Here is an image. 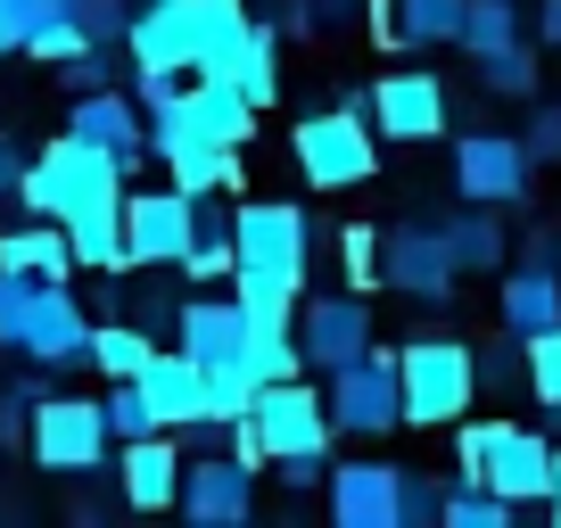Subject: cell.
Here are the masks:
<instances>
[{"mask_svg":"<svg viewBox=\"0 0 561 528\" xmlns=\"http://www.w3.org/2000/svg\"><path fill=\"white\" fill-rule=\"evenodd\" d=\"M107 198H124V165L107 158V149L75 141V133H58L42 158H25L18 174V207L25 215H50V223H67V215L83 207H107Z\"/></svg>","mask_w":561,"mask_h":528,"instance_id":"6da1fadb","label":"cell"},{"mask_svg":"<svg viewBox=\"0 0 561 528\" xmlns=\"http://www.w3.org/2000/svg\"><path fill=\"white\" fill-rule=\"evenodd\" d=\"M471 397H479V364L462 338H413V347H397V405L413 429L462 422Z\"/></svg>","mask_w":561,"mask_h":528,"instance_id":"7a4b0ae2","label":"cell"},{"mask_svg":"<svg viewBox=\"0 0 561 528\" xmlns=\"http://www.w3.org/2000/svg\"><path fill=\"white\" fill-rule=\"evenodd\" d=\"M107 413H100V397H58V388H42L34 397V413H25V455L42 462V471H58V479H91L107 462Z\"/></svg>","mask_w":561,"mask_h":528,"instance_id":"3957f363","label":"cell"},{"mask_svg":"<svg viewBox=\"0 0 561 528\" xmlns=\"http://www.w3.org/2000/svg\"><path fill=\"white\" fill-rule=\"evenodd\" d=\"M462 479L512 495V504H545V479H553V438L520 422H471L462 429Z\"/></svg>","mask_w":561,"mask_h":528,"instance_id":"277c9868","label":"cell"},{"mask_svg":"<svg viewBox=\"0 0 561 528\" xmlns=\"http://www.w3.org/2000/svg\"><path fill=\"white\" fill-rule=\"evenodd\" d=\"M322 413H331V438H388L404 429V405H397V347H364L355 364L322 371Z\"/></svg>","mask_w":561,"mask_h":528,"instance_id":"5b68a950","label":"cell"},{"mask_svg":"<svg viewBox=\"0 0 561 528\" xmlns=\"http://www.w3.org/2000/svg\"><path fill=\"white\" fill-rule=\"evenodd\" d=\"M289 149H298L306 191H355V182L380 174V133L364 124V107H331V116H306Z\"/></svg>","mask_w":561,"mask_h":528,"instance_id":"8992f818","label":"cell"},{"mask_svg":"<svg viewBox=\"0 0 561 528\" xmlns=\"http://www.w3.org/2000/svg\"><path fill=\"white\" fill-rule=\"evenodd\" d=\"M455 191H462V207L520 215L537 198V165H528L520 133H462L455 141Z\"/></svg>","mask_w":561,"mask_h":528,"instance_id":"52a82bcc","label":"cell"},{"mask_svg":"<svg viewBox=\"0 0 561 528\" xmlns=\"http://www.w3.org/2000/svg\"><path fill=\"white\" fill-rule=\"evenodd\" d=\"M231 273H264V282L306 289V207L289 198H248L231 215Z\"/></svg>","mask_w":561,"mask_h":528,"instance_id":"ba28073f","label":"cell"},{"mask_svg":"<svg viewBox=\"0 0 561 528\" xmlns=\"http://www.w3.org/2000/svg\"><path fill=\"white\" fill-rule=\"evenodd\" d=\"M248 422H256L264 455H331V413H322V388H306V371L289 380H264L248 397Z\"/></svg>","mask_w":561,"mask_h":528,"instance_id":"9c48e42d","label":"cell"},{"mask_svg":"<svg viewBox=\"0 0 561 528\" xmlns=\"http://www.w3.org/2000/svg\"><path fill=\"white\" fill-rule=\"evenodd\" d=\"M355 107H364V124L380 141H438L446 133V83L430 67H388Z\"/></svg>","mask_w":561,"mask_h":528,"instance_id":"30bf717a","label":"cell"},{"mask_svg":"<svg viewBox=\"0 0 561 528\" xmlns=\"http://www.w3.org/2000/svg\"><path fill=\"white\" fill-rule=\"evenodd\" d=\"M116 223H124V256L133 264H174L182 248L198 240V198L191 191H124L116 198Z\"/></svg>","mask_w":561,"mask_h":528,"instance_id":"8fae6325","label":"cell"},{"mask_svg":"<svg viewBox=\"0 0 561 528\" xmlns=\"http://www.w3.org/2000/svg\"><path fill=\"white\" fill-rule=\"evenodd\" d=\"M289 338H298L306 371H339V364H355V355L371 347V306L355 298V289H347V298H298Z\"/></svg>","mask_w":561,"mask_h":528,"instance_id":"7c38bea8","label":"cell"},{"mask_svg":"<svg viewBox=\"0 0 561 528\" xmlns=\"http://www.w3.org/2000/svg\"><path fill=\"white\" fill-rule=\"evenodd\" d=\"M67 133L75 141H91V149H107V158L133 174L140 158H149V107L133 100V91H116V83H100V91H75V107H67Z\"/></svg>","mask_w":561,"mask_h":528,"instance_id":"4fadbf2b","label":"cell"},{"mask_svg":"<svg viewBox=\"0 0 561 528\" xmlns=\"http://www.w3.org/2000/svg\"><path fill=\"white\" fill-rule=\"evenodd\" d=\"M174 504H182V520H198V528H248V512H256V479H248L231 455H182Z\"/></svg>","mask_w":561,"mask_h":528,"instance_id":"5bb4252c","label":"cell"},{"mask_svg":"<svg viewBox=\"0 0 561 528\" xmlns=\"http://www.w3.org/2000/svg\"><path fill=\"white\" fill-rule=\"evenodd\" d=\"M91 347V314L75 306L67 282H34V298H25V322H18V355H34L42 371L58 364H83Z\"/></svg>","mask_w":561,"mask_h":528,"instance_id":"9a60e30c","label":"cell"},{"mask_svg":"<svg viewBox=\"0 0 561 528\" xmlns=\"http://www.w3.org/2000/svg\"><path fill=\"white\" fill-rule=\"evenodd\" d=\"M331 471V520L339 528H397V462H322Z\"/></svg>","mask_w":561,"mask_h":528,"instance_id":"2e32d148","label":"cell"},{"mask_svg":"<svg viewBox=\"0 0 561 528\" xmlns=\"http://www.w3.org/2000/svg\"><path fill=\"white\" fill-rule=\"evenodd\" d=\"M380 282L404 289V298H421V306L455 298V264H446L438 231H388L380 240Z\"/></svg>","mask_w":561,"mask_h":528,"instance_id":"e0dca14e","label":"cell"},{"mask_svg":"<svg viewBox=\"0 0 561 528\" xmlns=\"http://www.w3.org/2000/svg\"><path fill=\"white\" fill-rule=\"evenodd\" d=\"M124 504L133 512H174V487H182V438L174 429H149V438H124Z\"/></svg>","mask_w":561,"mask_h":528,"instance_id":"ac0fdd59","label":"cell"},{"mask_svg":"<svg viewBox=\"0 0 561 528\" xmlns=\"http://www.w3.org/2000/svg\"><path fill=\"white\" fill-rule=\"evenodd\" d=\"M133 380H140V397H149V413H158V429H191V422H207V380H198V364H191V355H149V364H140L133 371Z\"/></svg>","mask_w":561,"mask_h":528,"instance_id":"d6986e66","label":"cell"},{"mask_svg":"<svg viewBox=\"0 0 561 528\" xmlns=\"http://www.w3.org/2000/svg\"><path fill=\"white\" fill-rule=\"evenodd\" d=\"M174 347L191 364H231V355H248V314L231 298H191L174 314Z\"/></svg>","mask_w":561,"mask_h":528,"instance_id":"ffe728a7","label":"cell"},{"mask_svg":"<svg viewBox=\"0 0 561 528\" xmlns=\"http://www.w3.org/2000/svg\"><path fill=\"white\" fill-rule=\"evenodd\" d=\"M124 50H133V67H191V9H182V0H149V9H133Z\"/></svg>","mask_w":561,"mask_h":528,"instance_id":"44dd1931","label":"cell"},{"mask_svg":"<svg viewBox=\"0 0 561 528\" xmlns=\"http://www.w3.org/2000/svg\"><path fill=\"white\" fill-rule=\"evenodd\" d=\"M561 322V273L545 256H528V264H512L504 273V331H553Z\"/></svg>","mask_w":561,"mask_h":528,"instance_id":"7402d4cb","label":"cell"},{"mask_svg":"<svg viewBox=\"0 0 561 528\" xmlns=\"http://www.w3.org/2000/svg\"><path fill=\"white\" fill-rule=\"evenodd\" d=\"M0 273H25V282H75V248L50 215H34L25 231L0 240Z\"/></svg>","mask_w":561,"mask_h":528,"instance_id":"603a6c76","label":"cell"},{"mask_svg":"<svg viewBox=\"0 0 561 528\" xmlns=\"http://www.w3.org/2000/svg\"><path fill=\"white\" fill-rule=\"evenodd\" d=\"M182 9H191V67L198 74H215L248 42V25H256V18H248V0H182Z\"/></svg>","mask_w":561,"mask_h":528,"instance_id":"cb8c5ba5","label":"cell"},{"mask_svg":"<svg viewBox=\"0 0 561 528\" xmlns=\"http://www.w3.org/2000/svg\"><path fill=\"white\" fill-rule=\"evenodd\" d=\"M438 248L455 273H504V223H495V207H462L438 223Z\"/></svg>","mask_w":561,"mask_h":528,"instance_id":"d4e9b609","label":"cell"},{"mask_svg":"<svg viewBox=\"0 0 561 528\" xmlns=\"http://www.w3.org/2000/svg\"><path fill=\"white\" fill-rule=\"evenodd\" d=\"M67 248H75V273H133V256H124V223H116V198L107 207H83L67 215Z\"/></svg>","mask_w":561,"mask_h":528,"instance_id":"484cf974","label":"cell"},{"mask_svg":"<svg viewBox=\"0 0 561 528\" xmlns=\"http://www.w3.org/2000/svg\"><path fill=\"white\" fill-rule=\"evenodd\" d=\"M273 58H280V50H273V25H248V42L207 74V83H231L248 107H273V91H280V67H273Z\"/></svg>","mask_w":561,"mask_h":528,"instance_id":"4316f807","label":"cell"},{"mask_svg":"<svg viewBox=\"0 0 561 528\" xmlns=\"http://www.w3.org/2000/svg\"><path fill=\"white\" fill-rule=\"evenodd\" d=\"M455 25H462V0H397L388 34H397V50H430V42H455Z\"/></svg>","mask_w":561,"mask_h":528,"instance_id":"83f0119b","label":"cell"},{"mask_svg":"<svg viewBox=\"0 0 561 528\" xmlns=\"http://www.w3.org/2000/svg\"><path fill=\"white\" fill-rule=\"evenodd\" d=\"M455 42H462L471 58H488V50H504V42H520V0H462Z\"/></svg>","mask_w":561,"mask_h":528,"instance_id":"f1b7e54d","label":"cell"},{"mask_svg":"<svg viewBox=\"0 0 561 528\" xmlns=\"http://www.w3.org/2000/svg\"><path fill=\"white\" fill-rule=\"evenodd\" d=\"M149 355H158V338H149V331H133V322H107V331H100V322H91L83 364H100L107 380H133V371L149 364Z\"/></svg>","mask_w":561,"mask_h":528,"instance_id":"f546056e","label":"cell"},{"mask_svg":"<svg viewBox=\"0 0 561 528\" xmlns=\"http://www.w3.org/2000/svg\"><path fill=\"white\" fill-rule=\"evenodd\" d=\"M512 495H495V487H479V479H462L455 495H438V520L446 528H512Z\"/></svg>","mask_w":561,"mask_h":528,"instance_id":"4dcf8cb0","label":"cell"},{"mask_svg":"<svg viewBox=\"0 0 561 528\" xmlns=\"http://www.w3.org/2000/svg\"><path fill=\"white\" fill-rule=\"evenodd\" d=\"M479 74H488V91H504V100H537V50H528V42L488 50V58H479Z\"/></svg>","mask_w":561,"mask_h":528,"instance_id":"1f68e13d","label":"cell"},{"mask_svg":"<svg viewBox=\"0 0 561 528\" xmlns=\"http://www.w3.org/2000/svg\"><path fill=\"white\" fill-rule=\"evenodd\" d=\"M198 380H207V422H231V413H248V397H256L240 355H231V364H198Z\"/></svg>","mask_w":561,"mask_h":528,"instance_id":"d6a6232c","label":"cell"},{"mask_svg":"<svg viewBox=\"0 0 561 528\" xmlns=\"http://www.w3.org/2000/svg\"><path fill=\"white\" fill-rule=\"evenodd\" d=\"M107 438H149V429H158V413H149V397H140V380H107Z\"/></svg>","mask_w":561,"mask_h":528,"instance_id":"836d02e7","label":"cell"},{"mask_svg":"<svg viewBox=\"0 0 561 528\" xmlns=\"http://www.w3.org/2000/svg\"><path fill=\"white\" fill-rule=\"evenodd\" d=\"M528 388H537L545 413L561 405V322L553 331H528Z\"/></svg>","mask_w":561,"mask_h":528,"instance_id":"e575fe53","label":"cell"},{"mask_svg":"<svg viewBox=\"0 0 561 528\" xmlns=\"http://www.w3.org/2000/svg\"><path fill=\"white\" fill-rule=\"evenodd\" d=\"M67 18L83 25V42H91V50H116V42H124V25H133V9H124V0H67Z\"/></svg>","mask_w":561,"mask_h":528,"instance_id":"d590c367","label":"cell"},{"mask_svg":"<svg viewBox=\"0 0 561 528\" xmlns=\"http://www.w3.org/2000/svg\"><path fill=\"white\" fill-rule=\"evenodd\" d=\"M18 50H25V58H42V67H67V58H75V50H91V42H83V25H75V18H42L34 34L18 42Z\"/></svg>","mask_w":561,"mask_h":528,"instance_id":"8d00e7d4","label":"cell"},{"mask_svg":"<svg viewBox=\"0 0 561 528\" xmlns=\"http://www.w3.org/2000/svg\"><path fill=\"white\" fill-rule=\"evenodd\" d=\"M42 18H67V0H0V58H18V42Z\"/></svg>","mask_w":561,"mask_h":528,"instance_id":"74e56055","label":"cell"},{"mask_svg":"<svg viewBox=\"0 0 561 528\" xmlns=\"http://www.w3.org/2000/svg\"><path fill=\"white\" fill-rule=\"evenodd\" d=\"M174 264L191 273V282H231V231H198Z\"/></svg>","mask_w":561,"mask_h":528,"instance_id":"f35d334b","label":"cell"},{"mask_svg":"<svg viewBox=\"0 0 561 528\" xmlns=\"http://www.w3.org/2000/svg\"><path fill=\"white\" fill-rule=\"evenodd\" d=\"M339 256H347V282H355V298H364V289H380V240H371L364 223H347V231H339Z\"/></svg>","mask_w":561,"mask_h":528,"instance_id":"ab89813d","label":"cell"},{"mask_svg":"<svg viewBox=\"0 0 561 528\" xmlns=\"http://www.w3.org/2000/svg\"><path fill=\"white\" fill-rule=\"evenodd\" d=\"M520 149H528V165H561V107H537V116H528Z\"/></svg>","mask_w":561,"mask_h":528,"instance_id":"60d3db41","label":"cell"},{"mask_svg":"<svg viewBox=\"0 0 561 528\" xmlns=\"http://www.w3.org/2000/svg\"><path fill=\"white\" fill-rule=\"evenodd\" d=\"M182 91V67H133V100L140 107H165Z\"/></svg>","mask_w":561,"mask_h":528,"instance_id":"b9f144b4","label":"cell"},{"mask_svg":"<svg viewBox=\"0 0 561 528\" xmlns=\"http://www.w3.org/2000/svg\"><path fill=\"white\" fill-rule=\"evenodd\" d=\"M42 380H18V388H0V438H25V413H34Z\"/></svg>","mask_w":561,"mask_h":528,"instance_id":"7bdbcfd3","label":"cell"},{"mask_svg":"<svg viewBox=\"0 0 561 528\" xmlns=\"http://www.w3.org/2000/svg\"><path fill=\"white\" fill-rule=\"evenodd\" d=\"M322 462H331V455H280L273 471L289 479V487H314V479H322Z\"/></svg>","mask_w":561,"mask_h":528,"instance_id":"ee69618b","label":"cell"},{"mask_svg":"<svg viewBox=\"0 0 561 528\" xmlns=\"http://www.w3.org/2000/svg\"><path fill=\"white\" fill-rule=\"evenodd\" d=\"M18 174H25V149H18V141H0V207L18 198Z\"/></svg>","mask_w":561,"mask_h":528,"instance_id":"f6af8a7d","label":"cell"},{"mask_svg":"<svg viewBox=\"0 0 561 528\" xmlns=\"http://www.w3.org/2000/svg\"><path fill=\"white\" fill-rule=\"evenodd\" d=\"M537 34H545V42L561 50V0H545V9H537Z\"/></svg>","mask_w":561,"mask_h":528,"instance_id":"bcb514c9","label":"cell"},{"mask_svg":"<svg viewBox=\"0 0 561 528\" xmlns=\"http://www.w3.org/2000/svg\"><path fill=\"white\" fill-rule=\"evenodd\" d=\"M545 504H553V528H561V446H553V479H545Z\"/></svg>","mask_w":561,"mask_h":528,"instance_id":"7dc6e473","label":"cell"},{"mask_svg":"<svg viewBox=\"0 0 561 528\" xmlns=\"http://www.w3.org/2000/svg\"><path fill=\"white\" fill-rule=\"evenodd\" d=\"M553 413H561V405H553Z\"/></svg>","mask_w":561,"mask_h":528,"instance_id":"c3c4849f","label":"cell"}]
</instances>
